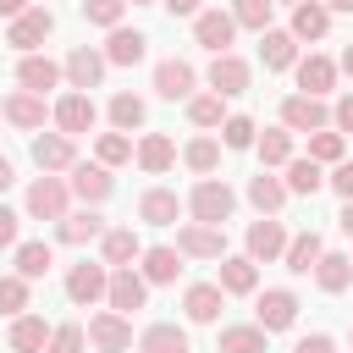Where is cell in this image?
I'll list each match as a JSON object with an SVG mask.
<instances>
[{"label":"cell","instance_id":"obj_26","mask_svg":"<svg viewBox=\"0 0 353 353\" xmlns=\"http://www.w3.org/2000/svg\"><path fill=\"white\" fill-rule=\"evenodd\" d=\"M138 259H143V265H138V276H143L149 287H171V281H176V270H182V254H176V248H143Z\"/></svg>","mask_w":353,"mask_h":353},{"label":"cell","instance_id":"obj_16","mask_svg":"<svg viewBox=\"0 0 353 353\" xmlns=\"http://www.w3.org/2000/svg\"><path fill=\"white\" fill-rule=\"evenodd\" d=\"M61 77H66L77 94H88V88H99V77H105V55H99V50H88V44H77V50L66 55Z\"/></svg>","mask_w":353,"mask_h":353},{"label":"cell","instance_id":"obj_22","mask_svg":"<svg viewBox=\"0 0 353 353\" xmlns=\"http://www.w3.org/2000/svg\"><path fill=\"white\" fill-rule=\"evenodd\" d=\"M259 61H265L270 72L298 66V39H292V33H281V28H265V33H259Z\"/></svg>","mask_w":353,"mask_h":353},{"label":"cell","instance_id":"obj_17","mask_svg":"<svg viewBox=\"0 0 353 353\" xmlns=\"http://www.w3.org/2000/svg\"><path fill=\"white\" fill-rule=\"evenodd\" d=\"M193 83H199V72H193L188 61H176V55L154 66V94L171 99V105H176V99H193Z\"/></svg>","mask_w":353,"mask_h":353},{"label":"cell","instance_id":"obj_4","mask_svg":"<svg viewBox=\"0 0 353 353\" xmlns=\"http://www.w3.org/2000/svg\"><path fill=\"white\" fill-rule=\"evenodd\" d=\"M50 28H55V17H50L44 6H28V11L6 28V44H11V50H22V55H33V50L50 39Z\"/></svg>","mask_w":353,"mask_h":353},{"label":"cell","instance_id":"obj_49","mask_svg":"<svg viewBox=\"0 0 353 353\" xmlns=\"http://www.w3.org/2000/svg\"><path fill=\"white\" fill-rule=\"evenodd\" d=\"M83 325H55L50 331V342H44V353H83Z\"/></svg>","mask_w":353,"mask_h":353},{"label":"cell","instance_id":"obj_15","mask_svg":"<svg viewBox=\"0 0 353 353\" xmlns=\"http://www.w3.org/2000/svg\"><path fill=\"white\" fill-rule=\"evenodd\" d=\"M28 215L33 221H66V182L61 176H39L28 188Z\"/></svg>","mask_w":353,"mask_h":353},{"label":"cell","instance_id":"obj_55","mask_svg":"<svg viewBox=\"0 0 353 353\" xmlns=\"http://www.w3.org/2000/svg\"><path fill=\"white\" fill-rule=\"evenodd\" d=\"M22 11H28V0H0V17H11V22H17Z\"/></svg>","mask_w":353,"mask_h":353},{"label":"cell","instance_id":"obj_32","mask_svg":"<svg viewBox=\"0 0 353 353\" xmlns=\"http://www.w3.org/2000/svg\"><path fill=\"white\" fill-rule=\"evenodd\" d=\"M248 204H254L259 215H276V210L287 204V188H281V176H270V171L248 176Z\"/></svg>","mask_w":353,"mask_h":353},{"label":"cell","instance_id":"obj_37","mask_svg":"<svg viewBox=\"0 0 353 353\" xmlns=\"http://www.w3.org/2000/svg\"><path fill=\"white\" fill-rule=\"evenodd\" d=\"M50 265H55L50 243H17V276H22V281H39V276H50Z\"/></svg>","mask_w":353,"mask_h":353},{"label":"cell","instance_id":"obj_44","mask_svg":"<svg viewBox=\"0 0 353 353\" xmlns=\"http://www.w3.org/2000/svg\"><path fill=\"white\" fill-rule=\"evenodd\" d=\"M342 149H347V143H342V132H331V127L309 132V160H314V165H325V160L336 165V160H342Z\"/></svg>","mask_w":353,"mask_h":353},{"label":"cell","instance_id":"obj_31","mask_svg":"<svg viewBox=\"0 0 353 353\" xmlns=\"http://www.w3.org/2000/svg\"><path fill=\"white\" fill-rule=\"evenodd\" d=\"M325 28H331V11L320 6V0H303V6H292V39H325Z\"/></svg>","mask_w":353,"mask_h":353},{"label":"cell","instance_id":"obj_1","mask_svg":"<svg viewBox=\"0 0 353 353\" xmlns=\"http://www.w3.org/2000/svg\"><path fill=\"white\" fill-rule=\"evenodd\" d=\"M188 210H193V221H199V226H226V215L237 210V193H232L226 182L204 176V182L188 193Z\"/></svg>","mask_w":353,"mask_h":353},{"label":"cell","instance_id":"obj_58","mask_svg":"<svg viewBox=\"0 0 353 353\" xmlns=\"http://www.w3.org/2000/svg\"><path fill=\"white\" fill-rule=\"evenodd\" d=\"M336 72H347V77H353V44L342 50V61H336Z\"/></svg>","mask_w":353,"mask_h":353},{"label":"cell","instance_id":"obj_2","mask_svg":"<svg viewBox=\"0 0 353 353\" xmlns=\"http://www.w3.org/2000/svg\"><path fill=\"white\" fill-rule=\"evenodd\" d=\"M298 320V298L287 292V287H265L259 298H254V325L270 336V331H287Z\"/></svg>","mask_w":353,"mask_h":353},{"label":"cell","instance_id":"obj_35","mask_svg":"<svg viewBox=\"0 0 353 353\" xmlns=\"http://www.w3.org/2000/svg\"><path fill=\"white\" fill-rule=\"evenodd\" d=\"M44 342H50V325H44L39 314H17V325H11V353H44Z\"/></svg>","mask_w":353,"mask_h":353},{"label":"cell","instance_id":"obj_42","mask_svg":"<svg viewBox=\"0 0 353 353\" xmlns=\"http://www.w3.org/2000/svg\"><path fill=\"white\" fill-rule=\"evenodd\" d=\"M182 160H188V171H199V176H210V171L221 165V143H215V138H193V143L182 149Z\"/></svg>","mask_w":353,"mask_h":353},{"label":"cell","instance_id":"obj_3","mask_svg":"<svg viewBox=\"0 0 353 353\" xmlns=\"http://www.w3.org/2000/svg\"><path fill=\"white\" fill-rule=\"evenodd\" d=\"M105 303H110V314H132V309H143V303H149V281H143L132 265H121V270H110Z\"/></svg>","mask_w":353,"mask_h":353},{"label":"cell","instance_id":"obj_62","mask_svg":"<svg viewBox=\"0 0 353 353\" xmlns=\"http://www.w3.org/2000/svg\"><path fill=\"white\" fill-rule=\"evenodd\" d=\"M0 121H6V116H0Z\"/></svg>","mask_w":353,"mask_h":353},{"label":"cell","instance_id":"obj_23","mask_svg":"<svg viewBox=\"0 0 353 353\" xmlns=\"http://www.w3.org/2000/svg\"><path fill=\"white\" fill-rule=\"evenodd\" d=\"M132 160H138L149 176H160V171H171V160H176V143H171L165 132H143V138H138V149H132Z\"/></svg>","mask_w":353,"mask_h":353},{"label":"cell","instance_id":"obj_43","mask_svg":"<svg viewBox=\"0 0 353 353\" xmlns=\"http://www.w3.org/2000/svg\"><path fill=\"white\" fill-rule=\"evenodd\" d=\"M110 121H116V132L143 127V99H138V94H116V99H110Z\"/></svg>","mask_w":353,"mask_h":353},{"label":"cell","instance_id":"obj_13","mask_svg":"<svg viewBox=\"0 0 353 353\" xmlns=\"http://www.w3.org/2000/svg\"><path fill=\"white\" fill-rule=\"evenodd\" d=\"M33 160H39L44 176L72 171V165H77V143H72L66 132H39V138H33Z\"/></svg>","mask_w":353,"mask_h":353},{"label":"cell","instance_id":"obj_51","mask_svg":"<svg viewBox=\"0 0 353 353\" xmlns=\"http://www.w3.org/2000/svg\"><path fill=\"white\" fill-rule=\"evenodd\" d=\"M331 127H336V132H353V94H342V99H336V110H331Z\"/></svg>","mask_w":353,"mask_h":353},{"label":"cell","instance_id":"obj_41","mask_svg":"<svg viewBox=\"0 0 353 353\" xmlns=\"http://www.w3.org/2000/svg\"><path fill=\"white\" fill-rule=\"evenodd\" d=\"M94 154H99L105 171H110V165H127V160H132V138H127V132H99Z\"/></svg>","mask_w":353,"mask_h":353},{"label":"cell","instance_id":"obj_25","mask_svg":"<svg viewBox=\"0 0 353 353\" xmlns=\"http://www.w3.org/2000/svg\"><path fill=\"white\" fill-rule=\"evenodd\" d=\"M320 254H325L320 232H298V237H287V254H281V265H287L292 276H309V270L320 265Z\"/></svg>","mask_w":353,"mask_h":353},{"label":"cell","instance_id":"obj_14","mask_svg":"<svg viewBox=\"0 0 353 353\" xmlns=\"http://www.w3.org/2000/svg\"><path fill=\"white\" fill-rule=\"evenodd\" d=\"M110 188H116V176H110L99 160H77V165H72V193H77L88 210H94V204H105V199H110Z\"/></svg>","mask_w":353,"mask_h":353},{"label":"cell","instance_id":"obj_47","mask_svg":"<svg viewBox=\"0 0 353 353\" xmlns=\"http://www.w3.org/2000/svg\"><path fill=\"white\" fill-rule=\"evenodd\" d=\"M28 287L33 281H22V276H0V314H22L28 309Z\"/></svg>","mask_w":353,"mask_h":353},{"label":"cell","instance_id":"obj_19","mask_svg":"<svg viewBox=\"0 0 353 353\" xmlns=\"http://www.w3.org/2000/svg\"><path fill=\"white\" fill-rule=\"evenodd\" d=\"M221 303H226V292H221L215 281H193V287L182 292V309H188L193 325H215V320H221Z\"/></svg>","mask_w":353,"mask_h":353},{"label":"cell","instance_id":"obj_48","mask_svg":"<svg viewBox=\"0 0 353 353\" xmlns=\"http://www.w3.org/2000/svg\"><path fill=\"white\" fill-rule=\"evenodd\" d=\"M121 11H127V0H83V17L94 28H121Z\"/></svg>","mask_w":353,"mask_h":353},{"label":"cell","instance_id":"obj_60","mask_svg":"<svg viewBox=\"0 0 353 353\" xmlns=\"http://www.w3.org/2000/svg\"><path fill=\"white\" fill-rule=\"evenodd\" d=\"M270 6H276V0H270ZM281 6H303V0H281Z\"/></svg>","mask_w":353,"mask_h":353},{"label":"cell","instance_id":"obj_39","mask_svg":"<svg viewBox=\"0 0 353 353\" xmlns=\"http://www.w3.org/2000/svg\"><path fill=\"white\" fill-rule=\"evenodd\" d=\"M188 121L193 127H221L226 121V99L221 94H193L188 99Z\"/></svg>","mask_w":353,"mask_h":353},{"label":"cell","instance_id":"obj_54","mask_svg":"<svg viewBox=\"0 0 353 353\" xmlns=\"http://www.w3.org/2000/svg\"><path fill=\"white\" fill-rule=\"evenodd\" d=\"M171 17H199V0H165Z\"/></svg>","mask_w":353,"mask_h":353},{"label":"cell","instance_id":"obj_59","mask_svg":"<svg viewBox=\"0 0 353 353\" xmlns=\"http://www.w3.org/2000/svg\"><path fill=\"white\" fill-rule=\"evenodd\" d=\"M325 11H353V0H320Z\"/></svg>","mask_w":353,"mask_h":353},{"label":"cell","instance_id":"obj_53","mask_svg":"<svg viewBox=\"0 0 353 353\" xmlns=\"http://www.w3.org/2000/svg\"><path fill=\"white\" fill-rule=\"evenodd\" d=\"M17 221H22V215L0 204V248H11V243H17Z\"/></svg>","mask_w":353,"mask_h":353},{"label":"cell","instance_id":"obj_56","mask_svg":"<svg viewBox=\"0 0 353 353\" xmlns=\"http://www.w3.org/2000/svg\"><path fill=\"white\" fill-rule=\"evenodd\" d=\"M11 182H17V171H11V160H6V154H0V193H6V188H11Z\"/></svg>","mask_w":353,"mask_h":353},{"label":"cell","instance_id":"obj_6","mask_svg":"<svg viewBox=\"0 0 353 353\" xmlns=\"http://www.w3.org/2000/svg\"><path fill=\"white\" fill-rule=\"evenodd\" d=\"M281 127H287V132H320V127H331V110H325V99L287 94V99H281Z\"/></svg>","mask_w":353,"mask_h":353},{"label":"cell","instance_id":"obj_8","mask_svg":"<svg viewBox=\"0 0 353 353\" xmlns=\"http://www.w3.org/2000/svg\"><path fill=\"white\" fill-rule=\"evenodd\" d=\"M287 254V226L276 221V215H259L254 226H248V259L254 265H270V259H281Z\"/></svg>","mask_w":353,"mask_h":353},{"label":"cell","instance_id":"obj_52","mask_svg":"<svg viewBox=\"0 0 353 353\" xmlns=\"http://www.w3.org/2000/svg\"><path fill=\"white\" fill-rule=\"evenodd\" d=\"M292 353H336V342L325 336V331H314V336H298V347Z\"/></svg>","mask_w":353,"mask_h":353},{"label":"cell","instance_id":"obj_50","mask_svg":"<svg viewBox=\"0 0 353 353\" xmlns=\"http://www.w3.org/2000/svg\"><path fill=\"white\" fill-rule=\"evenodd\" d=\"M325 182H331V188H336L342 199H353V160H336V171H331Z\"/></svg>","mask_w":353,"mask_h":353},{"label":"cell","instance_id":"obj_45","mask_svg":"<svg viewBox=\"0 0 353 353\" xmlns=\"http://www.w3.org/2000/svg\"><path fill=\"white\" fill-rule=\"evenodd\" d=\"M254 138H259V127H254L248 116H226V121H221V143H226V149H254Z\"/></svg>","mask_w":353,"mask_h":353},{"label":"cell","instance_id":"obj_28","mask_svg":"<svg viewBox=\"0 0 353 353\" xmlns=\"http://www.w3.org/2000/svg\"><path fill=\"white\" fill-rule=\"evenodd\" d=\"M138 215H143L149 226H176V215H182V199H176L171 188H149V193L138 199Z\"/></svg>","mask_w":353,"mask_h":353},{"label":"cell","instance_id":"obj_36","mask_svg":"<svg viewBox=\"0 0 353 353\" xmlns=\"http://www.w3.org/2000/svg\"><path fill=\"white\" fill-rule=\"evenodd\" d=\"M254 149H259L265 171H270V165H287V160H292V132H287V127H265V132L254 138Z\"/></svg>","mask_w":353,"mask_h":353},{"label":"cell","instance_id":"obj_46","mask_svg":"<svg viewBox=\"0 0 353 353\" xmlns=\"http://www.w3.org/2000/svg\"><path fill=\"white\" fill-rule=\"evenodd\" d=\"M232 22L265 33V28H270V0H237V6H232Z\"/></svg>","mask_w":353,"mask_h":353},{"label":"cell","instance_id":"obj_20","mask_svg":"<svg viewBox=\"0 0 353 353\" xmlns=\"http://www.w3.org/2000/svg\"><path fill=\"white\" fill-rule=\"evenodd\" d=\"M292 72H298V88H303L309 99H325L331 83H336V61H331V55H303Z\"/></svg>","mask_w":353,"mask_h":353},{"label":"cell","instance_id":"obj_38","mask_svg":"<svg viewBox=\"0 0 353 353\" xmlns=\"http://www.w3.org/2000/svg\"><path fill=\"white\" fill-rule=\"evenodd\" d=\"M215 353H265V331L259 325H226Z\"/></svg>","mask_w":353,"mask_h":353},{"label":"cell","instance_id":"obj_33","mask_svg":"<svg viewBox=\"0 0 353 353\" xmlns=\"http://www.w3.org/2000/svg\"><path fill=\"white\" fill-rule=\"evenodd\" d=\"M221 292H254L259 287V265L248 259V254H237V259H221V281H215Z\"/></svg>","mask_w":353,"mask_h":353},{"label":"cell","instance_id":"obj_40","mask_svg":"<svg viewBox=\"0 0 353 353\" xmlns=\"http://www.w3.org/2000/svg\"><path fill=\"white\" fill-rule=\"evenodd\" d=\"M281 188H287V193H320L325 176H320L314 160H287V182H281Z\"/></svg>","mask_w":353,"mask_h":353},{"label":"cell","instance_id":"obj_12","mask_svg":"<svg viewBox=\"0 0 353 353\" xmlns=\"http://www.w3.org/2000/svg\"><path fill=\"white\" fill-rule=\"evenodd\" d=\"M50 116H55V127H61L66 138H77V132H88V127L99 121V110H94V99H88V94H77V88H72V94H61Z\"/></svg>","mask_w":353,"mask_h":353},{"label":"cell","instance_id":"obj_5","mask_svg":"<svg viewBox=\"0 0 353 353\" xmlns=\"http://www.w3.org/2000/svg\"><path fill=\"white\" fill-rule=\"evenodd\" d=\"M248 83H254V66L243 61V55H215L210 61V88L221 94V99H237V94H248Z\"/></svg>","mask_w":353,"mask_h":353},{"label":"cell","instance_id":"obj_27","mask_svg":"<svg viewBox=\"0 0 353 353\" xmlns=\"http://www.w3.org/2000/svg\"><path fill=\"white\" fill-rule=\"evenodd\" d=\"M17 83H22L28 94H39V99H44V88H55V83H61V66H55L50 55H22Z\"/></svg>","mask_w":353,"mask_h":353},{"label":"cell","instance_id":"obj_61","mask_svg":"<svg viewBox=\"0 0 353 353\" xmlns=\"http://www.w3.org/2000/svg\"><path fill=\"white\" fill-rule=\"evenodd\" d=\"M132 6H149V0H132Z\"/></svg>","mask_w":353,"mask_h":353},{"label":"cell","instance_id":"obj_29","mask_svg":"<svg viewBox=\"0 0 353 353\" xmlns=\"http://www.w3.org/2000/svg\"><path fill=\"white\" fill-rule=\"evenodd\" d=\"M138 353H193V342H188V331H182V325L160 320V325H149V331L138 336Z\"/></svg>","mask_w":353,"mask_h":353},{"label":"cell","instance_id":"obj_21","mask_svg":"<svg viewBox=\"0 0 353 353\" xmlns=\"http://www.w3.org/2000/svg\"><path fill=\"white\" fill-rule=\"evenodd\" d=\"M0 116H6L11 127H22V132H33V127H44V116H50V105H44L39 94H28V88H17V94H6V105H0Z\"/></svg>","mask_w":353,"mask_h":353},{"label":"cell","instance_id":"obj_9","mask_svg":"<svg viewBox=\"0 0 353 353\" xmlns=\"http://www.w3.org/2000/svg\"><path fill=\"white\" fill-rule=\"evenodd\" d=\"M105 287H110V270H105V265H88V259H83V265H72V270H66V298H72L77 309L99 303V298H105Z\"/></svg>","mask_w":353,"mask_h":353},{"label":"cell","instance_id":"obj_7","mask_svg":"<svg viewBox=\"0 0 353 353\" xmlns=\"http://www.w3.org/2000/svg\"><path fill=\"white\" fill-rule=\"evenodd\" d=\"M176 254H188V259H226V226H199V221H188V226L176 232Z\"/></svg>","mask_w":353,"mask_h":353},{"label":"cell","instance_id":"obj_34","mask_svg":"<svg viewBox=\"0 0 353 353\" xmlns=\"http://www.w3.org/2000/svg\"><path fill=\"white\" fill-rule=\"evenodd\" d=\"M314 281H320V292H347V281H353V259H347V254H320Z\"/></svg>","mask_w":353,"mask_h":353},{"label":"cell","instance_id":"obj_11","mask_svg":"<svg viewBox=\"0 0 353 353\" xmlns=\"http://www.w3.org/2000/svg\"><path fill=\"white\" fill-rule=\"evenodd\" d=\"M193 39H199L210 55H226V50H232V39H237L232 11H199V17H193Z\"/></svg>","mask_w":353,"mask_h":353},{"label":"cell","instance_id":"obj_10","mask_svg":"<svg viewBox=\"0 0 353 353\" xmlns=\"http://www.w3.org/2000/svg\"><path fill=\"white\" fill-rule=\"evenodd\" d=\"M83 336H88L99 353H127V347H132V320L105 309V314H94V320H88V331H83Z\"/></svg>","mask_w":353,"mask_h":353},{"label":"cell","instance_id":"obj_30","mask_svg":"<svg viewBox=\"0 0 353 353\" xmlns=\"http://www.w3.org/2000/svg\"><path fill=\"white\" fill-rule=\"evenodd\" d=\"M55 237L61 243H94V237H105V215L99 210H77V215L55 221Z\"/></svg>","mask_w":353,"mask_h":353},{"label":"cell","instance_id":"obj_24","mask_svg":"<svg viewBox=\"0 0 353 353\" xmlns=\"http://www.w3.org/2000/svg\"><path fill=\"white\" fill-rule=\"evenodd\" d=\"M99 254H105V265H110V270H121V265H132V259L143 254V243H138V232H132V226H110V232L99 237Z\"/></svg>","mask_w":353,"mask_h":353},{"label":"cell","instance_id":"obj_57","mask_svg":"<svg viewBox=\"0 0 353 353\" xmlns=\"http://www.w3.org/2000/svg\"><path fill=\"white\" fill-rule=\"evenodd\" d=\"M336 221H342V232H347V237H353V199H347V204H342V215H336Z\"/></svg>","mask_w":353,"mask_h":353},{"label":"cell","instance_id":"obj_18","mask_svg":"<svg viewBox=\"0 0 353 353\" xmlns=\"http://www.w3.org/2000/svg\"><path fill=\"white\" fill-rule=\"evenodd\" d=\"M105 66H138L143 55H149V39L138 33V28H110V39H105Z\"/></svg>","mask_w":353,"mask_h":353}]
</instances>
